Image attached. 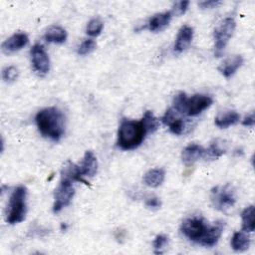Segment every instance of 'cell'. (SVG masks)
Listing matches in <instances>:
<instances>
[{"label": "cell", "mask_w": 255, "mask_h": 255, "mask_svg": "<svg viewBox=\"0 0 255 255\" xmlns=\"http://www.w3.org/2000/svg\"><path fill=\"white\" fill-rule=\"evenodd\" d=\"M38 129L45 137L59 140L65 133V116L55 107L39 111L35 117Z\"/></svg>", "instance_id": "cell-1"}, {"label": "cell", "mask_w": 255, "mask_h": 255, "mask_svg": "<svg viewBox=\"0 0 255 255\" xmlns=\"http://www.w3.org/2000/svg\"><path fill=\"white\" fill-rule=\"evenodd\" d=\"M147 133L143 123L124 119L119 127L117 144L124 150L134 149L141 144Z\"/></svg>", "instance_id": "cell-2"}, {"label": "cell", "mask_w": 255, "mask_h": 255, "mask_svg": "<svg viewBox=\"0 0 255 255\" xmlns=\"http://www.w3.org/2000/svg\"><path fill=\"white\" fill-rule=\"evenodd\" d=\"M212 102V99L206 95L195 94L188 98L186 94L179 93L173 99L172 109L179 115L195 117L209 108Z\"/></svg>", "instance_id": "cell-3"}, {"label": "cell", "mask_w": 255, "mask_h": 255, "mask_svg": "<svg viewBox=\"0 0 255 255\" xmlns=\"http://www.w3.org/2000/svg\"><path fill=\"white\" fill-rule=\"evenodd\" d=\"M26 197L27 189L25 186L19 185L13 190L6 209V221L9 224H17L25 219L27 212Z\"/></svg>", "instance_id": "cell-4"}, {"label": "cell", "mask_w": 255, "mask_h": 255, "mask_svg": "<svg viewBox=\"0 0 255 255\" xmlns=\"http://www.w3.org/2000/svg\"><path fill=\"white\" fill-rule=\"evenodd\" d=\"M235 27L236 23L234 19L231 17H227L224 18L214 29V54L216 57H220L223 54L229 39L234 33Z\"/></svg>", "instance_id": "cell-5"}, {"label": "cell", "mask_w": 255, "mask_h": 255, "mask_svg": "<svg viewBox=\"0 0 255 255\" xmlns=\"http://www.w3.org/2000/svg\"><path fill=\"white\" fill-rule=\"evenodd\" d=\"M211 201L213 206L221 211L232 207L236 202L235 191L230 184L216 186L211 190Z\"/></svg>", "instance_id": "cell-6"}, {"label": "cell", "mask_w": 255, "mask_h": 255, "mask_svg": "<svg viewBox=\"0 0 255 255\" xmlns=\"http://www.w3.org/2000/svg\"><path fill=\"white\" fill-rule=\"evenodd\" d=\"M208 229V225L202 218L190 217L182 221L180 230L182 234L193 242L199 243L205 232Z\"/></svg>", "instance_id": "cell-7"}, {"label": "cell", "mask_w": 255, "mask_h": 255, "mask_svg": "<svg viewBox=\"0 0 255 255\" xmlns=\"http://www.w3.org/2000/svg\"><path fill=\"white\" fill-rule=\"evenodd\" d=\"M75 194V189L73 187V182L67 179H61L60 184L55 190L54 194V205L53 211L60 212L64 207L68 206Z\"/></svg>", "instance_id": "cell-8"}, {"label": "cell", "mask_w": 255, "mask_h": 255, "mask_svg": "<svg viewBox=\"0 0 255 255\" xmlns=\"http://www.w3.org/2000/svg\"><path fill=\"white\" fill-rule=\"evenodd\" d=\"M30 54L34 70L40 75L47 74L50 70V60L44 47L40 44H35L31 48Z\"/></svg>", "instance_id": "cell-9"}, {"label": "cell", "mask_w": 255, "mask_h": 255, "mask_svg": "<svg viewBox=\"0 0 255 255\" xmlns=\"http://www.w3.org/2000/svg\"><path fill=\"white\" fill-rule=\"evenodd\" d=\"M161 121L165 126H167L169 128L170 131L174 134L179 135L184 131V128H185L184 122L180 118V115L178 113H176L172 108L168 109L165 112Z\"/></svg>", "instance_id": "cell-10"}, {"label": "cell", "mask_w": 255, "mask_h": 255, "mask_svg": "<svg viewBox=\"0 0 255 255\" xmlns=\"http://www.w3.org/2000/svg\"><path fill=\"white\" fill-rule=\"evenodd\" d=\"M28 41V36L25 33H15L2 43L1 48L5 54H11L24 48Z\"/></svg>", "instance_id": "cell-11"}, {"label": "cell", "mask_w": 255, "mask_h": 255, "mask_svg": "<svg viewBox=\"0 0 255 255\" xmlns=\"http://www.w3.org/2000/svg\"><path fill=\"white\" fill-rule=\"evenodd\" d=\"M224 229V222L218 221L212 226H208L207 231L205 232L204 236L200 240L199 244L206 246V247H212L215 244H217L219 238L222 235Z\"/></svg>", "instance_id": "cell-12"}, {"label": "cell", "mask_w": 255, "mask_h": 255, "mask_svg": "<svg viewBox=\"0 0 255 255\" xmlns=\"http://www.w3.org/2000/svg\"><path fill=\"white\" fill-rule=\"evenodd\" d=\"M193 38V29L188 25L182 26L176 36L174 43V52L181 53L188 48Z\"/></svg>", "instance_id": "cell-13"}, {"label": "cell", "mask_w": 255, "mask_h": 255, "mask_svg": "<svg viewBox=\"0 0 255 255\" xmlns=\"http://www.w3.org/2000/svg\"><path fill=\"white\" fill-rule=\"evenodd\" d=\"M82 176L92 177L97 173L98 170V160L95 156L94 152L91 150H87L84 154L83 160L79 165Z\"/></svg>", "instance_id": "cell-14"}, {"label": "cell", "mask_w": 255, "mask_h": 255, "mask_svg": "<svg viewBox=\"0 0 255 255\" xmlns=\"http://www.w3.org/2000/svg\"><path fill=\"white\" fill-rule=\"evenodd\" d=\"M244 60L243 57L240 55H235L231 58L226 59L221 63V65L218 67V71L225 77L230 78L235 74V72L242 66Z\"/></svg>", "instance_id": "cell-15"}, {"label": "cell", "mask_w": 255, "mask_h": 255, "mask_svg": "<svg viewBox=\"0 0 255 255\" xmlns=\"http://www.w3.org/2000/svg\"><path fill=\"white\" fill-rule=\"evenodd\" d=\"M204 148L196 143H190L185 146L181 152V159L185 164H192L203 156Z\"/></svg>", "instance_id": "cell-16"}, {"label": "cell", "mask_w": 255, "mask_h": 255, "mask_svg": "<svg viewBox=\"0 0 255 255\" xmlns=\"http://www.w3.org/2000/svg\"><path fill=\"white\" fill-rule=\"evenodd\" d=\"M171 17H172L171 11H166L163 13L155 14L149 19V21L147 23V27L152 32L160 31L169 24Z\"/></svg>", "instance_id": "cell-17"}, {"label": "cell", "mask_w": 255, "mask_h": 255, "mask_svg": "<svg viewBox=\"0 0 255 255\" xmlns=\"http://www.w3.org/2000/svg\"><path fill=\"white\" fill-rule=\"evenodd\" d=\"M164 177L165 171L162 168H152L143 175V182L149 187H157L163 182Z\"/></svg>", "instance_id": "cell-18"}, {"label": "cell", "mask_w": 255, "mask_h": 255, "mask_svg": "<svg viewBox=\"0 0 255 255\" xmlns=\"http://www.w3.org/2000/svg\"><path fill=\"white\" fill-rule=\"evenodd\" d=\"M240 120V115L234 111H228L215 117L214 123L220 128H226L237 124Z\"/></svg>", "instance_id": "cell-19"}, {"label": "cell", "mask_w": 255, "mask_h": 255, "mask_svg": "<svg viewBox=\"0 0 255 255\" xmlns=\"http://www.w3.org/2000/svg\"><path fill=\"white\" fill-rule=\"evenodd\" d=\"M250 237L245 231L235 232L231 238V247L236 252H243L249 248Z\"/></svg>", "instance_id": "cell-20"}, {"label": "cell", "mask_w": 255, "mask_h": 255, "mask_svg": "<svg viewBox=\"0 0 255 255\" xmlns=\"http://www.w3.org/2000/svg\"><path fill=\"white\" fill-rule=\"evenodd\" d=\"M44 38L47 42L50 43H57V44H61L64 43L67 39V32L64 28L54 25L51 26L45 33Z\"/></svg>", "instance_id": "cell-21"}, {"label": "cell", "mask_w": 255, "mask_h": 255, "mask_svg": "<svg viewBox=\"0 0 255 255\" xmlns=\"http://www.w3.org/2000/svg\"><path fill=\"white\" fill-rule=\"evenodd\" d=\"M241 219H242V231H245L247 233L253 232L255 229L254 206L253 205L245 207L242 210Z\"/></svg>", "instance_id": "cell-22"}, {"label": "cell", "mask_w": 255, "mask_h": 255, "mask_svg": "<svg viewBox=\"0 0 255 255\" xmlns=\"http://www.w3.org/2000/svg\"><path fill=\"white\" fill-rule=\"evenodd\" d=\"M226 149L221 145V142L218 140H215L212 142L207 149H204V153L202 157L208 158V159H217L220 156H222L225 153Z\"/></svg>", "instance_id": "cell-23"}, {"label": "cell", "mask_w": 255, "mask_h": 255, "mask_svg": "<svg viewBox=\"0 0 255 255\" xmlns=\"http://www.w3.org/2000/svg\"><path fill=\"white\" fill-rule=\"evenodd\" d=\"M141 122L143 123L147 133L148 132H154L159 126V123L157 119L153 116V114L150 111H146L143 115V118L141 119Z\"/></svg>", "instance_id": "cell-24"}, {"label": "cell", "mask_w": 255, "mask_h": 255, "mask_svg": "<svg viewBox=\"0 0 255 255\" xmlns=\"http://www.w3.org/2000/svg\"><path fill=\"white\" fill-rule=\"evenodd\" d=\"M103 27H104L103 22H102L100 19L95 18V19H92V20L88 23L86 31H87V34H88V35L95 37V36H98V35L101 34V32H102V30H103Z\"/></svg>", "instance_id": "cell-25"}, {"label": "cell", "mask_w": 255, "mask_h": 255, "mask_svg": "<svg viewBox=\"0 0 255 255\" xmlns=\"http://www.w3.org/2000/svg\"><path fill=\"white\" fill-rule=\"evenodd\" d=\"M95 48H96V42L92 39H87L80 44L77 52L79 55H87L93 52Z\"/></svg>", "instance_id": "cell-26"}, {"label": "cell", "mask_w": 255, "mask_h": 255, "mask_svg": "<svg viewBox=\"0 0 255 255\" xmlns=\"http://www.w3.org/2000/svg\"><path fill=\"white\" fill-rule=\"evenodd\" d=\"M18 75H19L18 69L16 67H14V66L6 67L3 70V72H2V78L7 83L14 82L18 78Z\"/></svg>", "instance_id": "cell-27"}, {"label": "cell", "mask_w": 255, "mask_h": 255, "mask_svg": "<svg viewBox=\"0 0 255 255\" xmlns=\"http://www.w3.org/2000/svg\"><path fill=\"white\" fill-rule=\"evenodd\" d=\"M168 242V237L165 236L164 234H159L157 235L154 240H153V248H154V252L156 254H159L162 252V249L164 248V246L167 244Z\"/></svg>", "instance_id": "cell-28"}, {"label": "cell", "mask_w": 255, "mask_h": 255, "mask_svg": "<svg viewBox=\"0 0 255 255\" xmlns=\"http://www.w3.org/2000/svg\"><path fill=\"white\" fill-rule=\"evenodd\" d=\"M189 5V1H179V2H176L171 10V13L172 15H182L186 10H187V7Z\"/></svg>", "instance_id": "cell-29"}, {"label": "cell", "mask_w": 255, "mask_h": 255, "mask_svg": "<svg viewBox=\"0 0 255 255\" xmlns=\"http://www.w3.org/2000/svg\"><path fill=\"white\" fill-rule=\"evenodd\" d=\"M145 206L150 209H158L161 206V201L156 196H150L145 199Z\"/></svg>", "instance_id": "cell-30"}, {"label": "cell", "mask_w": 255, "mask_h": 255, "mask_svg": "<svg viewBox=\"0 0 255 255\" xmlns=\"http://www.w3.org/2000/svg\"><path fill=\"white\" fill-rule=\"evenodd\" d=\"M218 4H220L219 1H214V0H209V1H201L198 3V5L202 8V9H210V8H214L216 7Z\"/></svg>", "instance_id": "cell-31"}, {"label": "cell", "mask_w": 255, "mask_h": 255, "mask_svg": "<svg viewBox=\"0 0 255 255\" xmlns=\"http://www.w3.org/2000/svg\"><path fill=\"white\" fill-rule=\"evenodd\" d=\"M242 125L245 127H253L254 125V114H251L250 116H247L243 121Z\"/></svg>", "instance_id": "cell-32"}]
</instances>
